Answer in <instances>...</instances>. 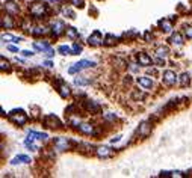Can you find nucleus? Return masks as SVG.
Instances as JSON below:
<instances>
[{
	"instance_id": "nucleus-1",
	"label": "nucleus",
	"mask_w": 192,
	"mask_h": 178,
	"mask_svg": "<svg viewBox=\"0 0 192 178\" xmlns=\"http://www.w3.org/2000/svg\"><path fill=\"white\" fill-rule=\"evenodd\" d=\"M96 65V62H91V60H80L77 64H74V67H71L68 69V73L70 74H74V73H77V71H82V69H85V68H89V67H94Z\"/></svg>"
},
{
	"instance_id": "nucleus-2",
	"label": "nucleus",
	"mask_w": 192,
	"mask_h": 178,
	"mask_svg": "<svg viewBox=\"0 0 192 178\" xmlns=\"http://www.w3.org/2000/svg\"><path fill=\"white\" fill-rule=\"evenodd\" d=\"M45 12H47V9H45V5H43V3H35L30 6V14L36 18L43 17Z\"/></svg>"
},
{
	"instance_id": "nucleus-3",
	"label": "nucleus",
	"mask_w": 192,
	"mask_h": 178,
	"mask_svg": "<svg viewBox=\"0 0 192 178\" xmlns=\"http://www.w3.org/2000/svg\"><path fill=\"white\" fill-rule=\"evenodd\" d=\"M11 119L15 122V124H24L27 121V116L23 113V110H14L12 113H11Z\"/></svg>"
},
{
	"instance_id": "nucleus-4",
	"label": "nucleus",
	"mask_w": 192,
	"mask_h": 178,
	"mask_svg": "<svg viewBox=\"0 0 192 178\" xmlns=\"http://www.w3.org/2000/svg\"><path fill=\"white\" fill-rule=\"evenodd\" d=\"M88 43H89V45H92V47H97V45H100V44H105V41H103L100 32H94V33L88 38Z\"/></svg>"
},
{
	"instance_id": "nucleus-5",
	"label": "nucleus",
	"mask_w": 192,
	"mask_h": 178,
	"mask_svg": "<svg viewBox=\"0 0 192 178\" xmlns=\"http://www.w3.org/2000/svg\"><path fill=\"white\" fill-rule=\"evenodd\" d=\"M175 80H177V76H175L174 71H171V69H168V71H165L163 73V82H165L168 86L174 85Z\"/></svg>"
},
{
	"instance_id": "nucleus-6",
	"label": "nucleus",
	"mask_w": 192,
	"mask_h": 178,
	"mask_svg": "<svg viewBox=\"0 0 192 178\" xmlns=\"http://www.w3.org/2000/svg\"><path fill=\"white\" fill-rule=\"evenodd\" d=\"M45 125L47 127H52V128H59L61 127V121L56 118V116H53V115H49L47 118H45Z\"/></svg>"
},
{
	"instance_id": "nucleus-7",
	"label": "nucleus",
	"mask_w": 192,
	"mask_h": 178,
	"mask_svg": "<svg viewBox=\"0 0 192 178\" xmlns=\"http://www.w3.org/2000/svg\"><path fill=\"white\" fill-rule=\"evenodd\" d=\"M68 140H67V137H58V139H54V146H56V150H59V151H64V150H67L68 148Z\"/></svg>"
},
{
	"instance_id": "nucleus-8",
	"label": "nucleus",
	"mask_w": 192,
	"mask_h": 178,
	"mask_svg": "<svg viewBox=\"0 0 192 178\" xmlns=\"http://www.w3.org/2000/svg\"><path fill=\"white\" fill-rule=\"evenodd\" d=\"M64 29H65V26L62 21H54L52 24V30H53V35L54 36H59V35L64 32Z\"/></svg>"
},
{
	"instance_id": "nucleus-9",
	"label": "nucleus",
	"mask_w": 192,
	"mask_h": 178,
	"mask_svg": "<svg viewBox=\"0 0 192 178\" xmlns=\"http://www.w3.org/2000/svg\"><path fill=\"white\" fill-rule=\"evenodd\" d=\"M85 109L88 112H91V113H97L100 110V106L96 101H85Z\"/></svg>"
},
{
	"instance_id": "nucleus-10",
	"label": "nucleus",
	"mask_w": 192,
	"mask_h": 178,
	"mask_svg": "<svg viewBox=\"0 0 192 178\" xmlns=\"http://www.w3.org/2000/svg\"><path fill=\"white\" fill-rule=\"evenodd\" d=\"M138 60H139V65H142V67H148L151 64L150 56H147L145 53H138Z\"/></svg>"
},
{
	"instance_id": "nucleus-11",
	"label": "nucleus",
	"mask_w": 192,
	"mask_h": 178,
	"mask_svg": "<svg viewBox=\"0 0 192 178\" xmlns=\"http://www.w3.org/2000/svg\"><path fill=\"white\" fill-rule=\"evenodd\" d=\"M58 91L61 94V97H68V95H70V88H68V85H65L64 82H59Z\"/></svg>"
},
{
	"instance_id": "nucleus-12",
	"label": "nucleus",
	"mask_w": 192,
	"mask_h": 178,
	"mask_svg": "<svg viewBox=\"0 0 192 178\" xmlns=\"http://www.w3.org/2000/svg\"><path fill=\"white\" fill-rule=\"evenodd\" d=\"M79 130H80L82 133H85V135H96L94 127H92L91 124H82V125H79Z\"/></svg>"
},
{
	"instance_id": "nucleus-13",
	"label": "nucleus",
	"mask_w": 192,
	"mask_h": 178,
	"mask_svg": "<svg viewBox=\"0 0 192 178\" xmlns=\"http://www.w3.org/2000/svg\"><path fill=\"white\" fill-rule=\"evenodd\" d=\"M138 83H139L142 88H145V89H148V88L153 86V82H151V79H148V77H139V79H138Z\"/></svg>"
},
{
	"instance_id": "nucleus-14",
	"label": "nucleus",
	"mask_w": 192,
	"mask_h": 178,
	"mask_svg": "<svg viewBox=\"0 0 192 178\" xmlns=\"http://www.w3.org/2000/svg\"><path fill=\"white\" fill-rule=\"evenodd\" d=\"M112 154V151L107 148V146H100V148H97V155L98 157H109Z\"/></svg>"
},
{
	"instance_id": "nucleus-15",
	"label": "nucleus",
	"mask_w": 192,
	"mask_h": 178,
	"mask_svg": "<svg viewBox=\"0 0 192 178\" xmlns=\"http://www.w3.org/2000/svg\"><path fill=\"white\" fill-rule=\"evenodd\" d=\"M29 140H34V139H41V140H45L47 139V135L45 133H35V131H29Z\"/></svg>"
},
{
	"instance_id": "nucleus-16",
	"label": "nucleus",
	"mask_w": 192,
	"mask_h": 178,
	"mask_svg": "<svg viewBox=\"0 0 192 178\" xmlns=\"http://www.w3.org/2000/svg\"><path fill=\"white\" fill-rule=\"evenodd\" d=\"M169 41H171V44H174V45H182L183 44V38H182L180 33H174L169 38Z\"/></svg>"
},
{
	"instance_id": "nucleus-17",
	"label": "nucleus",
	"mask_w": 192,
	"mask_h": 178,
	"mask_svg": "<svg viewBox=\"0 0 192 178\" xmlns=\"http://www.w3.org/2000/svg\"><path fill=\"white\" fill-rule=\"evenodd\" d=\"M159 26H160V29H162L163 32H169V30L173 29V24H171L169 20H162V21L159 23Z\"/></svg>"
},
{
	"instance_id": "nucleus-18",
	"label": "nucleus",
	"mask_w": 192,
	"mask_h": 178,
	"mask_svg": "<svg viewBox=\"0 0 192 178\" xmlns=\"http://www.w3.org/2000/svg\"><path fill=\"white\" fill-rule=\"evenodd\" d=\"M11 163H12V165H18V163H30V159H29L27 155H17Z\"/></svg>"
},
{
	"instance_id": "nucleus-19",
	"label": "nucleus",
	"mask_w": 192,
	"mask_h": 178,
	"mask_svg": "<svg viewBox=\"0 0 192 178\" xmlns=\"http://www.w3.org/2000/svg\"><path fill=\"white\" fill-rule=\"evenodd\" d=\"M5 8H6V11H8L9 14H17L18 12V6L14 2H8V3L5 5Z\"/></svg>"
},
{
	"instance_id": "nucleus-20",
	"label": "nucleus",
	"mask_w": 192,
	"mask_h": 178,
	"mask_svg": "<svg viewBox=\"0 0 192 178\" xmlns=\"http://www.w3.org/2000/svg\"><path fill=\"white\" fill-rule=\"evenodd\" d=\"M168 53H169V50H168V47H165V45H160V47L156 50L157 58H165Z\"/></svg>"
},
{
	"instance_id": "nucleus-21",
	"label": "nucleus",
	"mask_w": 192,
	"mask_h": 178,
	"mask_svg": "<svg viewBox=\"0 0 192 178\" xmlns=\"http://www.w3.org/2000/svg\"><path fill=\"white\" fill-rule=\"evenodd\" d=\"M2 26H3V27H8V29H11V27L14 26V23H12V20H11L9 15H5V17L2 18Z\"/></svg>"
},
{
	"instance_id": "nucleus-22",
	"label": "nucleus",
	"mask_w": 192,
	"mask_h": 178,
	"mask_svg": "<svg viewBox=\"0 0 192 178\" xmlns=\"http://www.w3.org/2000/svg\"><path fill=\"white\" fill-rule=\"evenodd\" d=\"M2 39L3 41H12V43H20L21 41V38H15V36H12V35H9V33L2 35Z\"/></svg>"
},
{
	"instance_id": "nucleus-23",
	"label": "nucleus",
	"mask_w": 192,
	"mask_h": 178,
	"mask_svg": "<svg viewBox=\"0 0 192 178\" xmlns=\"http://www.w3.org/2000/svg\"><path fill=\"white\" fill-rule=\"evenodd\" d=\"M65 32H67V35L70 36L71 39H76V38H79L77 30H76L74 27H67V30H65Z\"/></svg>"
},
{
	"instance_id": "nucleus-24",
	"label": "nucleus",
	"mask_w": 192,
	"mask_h": 178,
	"mask_svg": "<svg viewBox=\"0 0 192 178\" xmlns=\"http://www.w3.org/2000/svg\"><path fill=\"white\" fill-rule=\"evenodd\" d=\"M188 83H189V74H188V73H183V74L180 76V85L186 86Z\"/></svg>"
},
{
	"instance_id": "nucleus-25",
	"label": "nucleus",
	"mask_w": 192,
	"mask_h": 178,
	"mask_svg": "<svg viewBox=\"0 0 192 178\" xmlns=\"http://www.w3.org/2000/svg\"><path fill=\"white\" fill-rule=\"evenodd\" d=\"M71 51L73 50H71L68 45H61V47H59V53H61V54H73Z\"/></svg>"
},
{
	"instance_id": "nucleus-26",
	"label": "nucleus",
	"mask_w": 192,
	"mask_h": 178,
	"mask_svg": "<svg viewBox=\"0 0 192 178\" xmlns=\"http://www.w3.org/2000/svg\"><path fill=\"white\" fill-rule=\"evenodd\" d=\"M115 43H117V38H114L112 35H107V36H106V39H105L106 45H114Z\"/></svg>"
},
{
	"instance_id": "nucleus-27",
	"label": "nucleus",
	"mask_w": 192,
	"mask_h": 178,
	"mask_svg": "<svg viewBox=\"0 0 192 178\" xmlns=\"http://www.w3.org/2000/svg\"><path fill=\"white\" fill-rule=\"evenodd\" d=\"M148 130H150V127H148V124H147V122L141 124V135H142V136L148 135Z\"/></svg>"
},
{
	"instance_id": "nucleus-28",
	"label": "nucleus",
	"mask_w": 192,
	"mask_h": 178,
	"mask_svg": "<svg viewBox=\"0 0 192 178\" xmlns=\"http://www.w3.org/2000/svg\"><path fill=\"white\" fill-rule=\"evenodd\" d=\"M34 47H35V48H38V50H47V48H49V44H45V43H35V44H34Z\"/></svg>"
},
{
	"instance_id": "nucleus-29",
	"label": "nucleus",
	"mask_w": 192,
	"mask_h": 178,
	"mask_svg": "<svg viewBox=\"0 0 192 178\" xmlns=\"http://www.w3.org/2000/svg\"><path fill=\"white\" fill-rule=\"evenodd\" d=\"M74 82H76V85H80V86L88 85V83H89V80H88V79H82V77H77Z\"/></svg>"
},
{
	"instance_id": "nucleus-30",
	"label": "nucleus",
	"mask_w": 192,
	"mask_h": 178,
	"mask_svg": "<svg viewBox=\"0 0 192 178\" xmlns=\"http://www.w3.org/2000/svg\"><path fill=\"white\" fill-rule=\"evenodd\" d=\"M47 32H49V30H47L45 27H36V30H34L35 35H45Z\"/></svg>"
},
{
	"instance_id": "nucleus-31",
	"label": "nucleus",
	"mask_w": 192,
	"mask_h": 178,
	"mask_svg": "<svg viewBox=\"0 0 192 178\" xmlns=\"http://www.w3.org/2000/svg\"><path fill=\"white\" fill-rule=\"evenodd\" d=\"M184 35L189 38V39H192V27L191 26H188V27H184Z\"/></svg>"
},
{
	"instance_id": "nucleus-32",
	"label": "nucleus",
	"mask_w": 192,
	"mask_h": 178,
	"mask_svg": "<svg viewBox=\"0 0 192 178\" xmlns=\"http://www.w3.org/2000/svg\"><path fill=\"white\" fill-rule=\"evenodd\" d=\"M80 51H82V47H80L79 44H74V45H73V54H79Z\"/></svg>"
},
{
	"instance_id": "nucleus-33",
	"label": "nucleus",
	"mask_w": 192,
	"mask_h": 178,
	"mask_svg": "<svg viewBox=\"0 0 192 178\" xmlns=\"http://www.w3.org/2000/svg\"><path fill=\"white\" fill-rule=\"evenodd\" d=\"M73 2V5L74 6H77V8H83V0H71Z\"/></svg>"
},
{
	"instance_id": "nucleus-34",
	"label": "nucleus",
	"mask_w": 192,
	"mask_h": 178,
	"mask_svg": "<svg viewBox=\"0 0 192 178\" xmlns=\"http://www.w3.org/2000/svg\"><path fill=\"white\" fill-rule=\"evenodd\" d=\"M2 69H9V64L5 62V59L2 58Z\"/></svg>"
},
{
	"instance_id": "nucleus-35",
	"label": "nucleus",
	"mask_w": 192,
	"mask_h": 178,
	"mask_svg": "<svg viewBox=\"0 0 192 178\" xmlns=\"http://www.w3.org/2000/svg\"><path fill=\"white\" fill-rule=\"evenodd\" d=\"M64 14H65V15H70V18H74V14H73V12H71L70 9H64Z\"/></svg>"
},
{
	"instance_id": "nucleus-36",
	"label": "nucleus",
	"mask_w": 192,
	"mask_h": 178,
	"mask_svg": "<svg viewBox=\"0 0 192 178\" xmlns=\"http://www.w3.org/2000/svg\"><path fill=\"white\" fill-rule=\"evenodd\" d=\"M53 54H54V51H53L52 48H47V50H45V56H47V58H52Z\"/></svg>"
},
{
	"instance_id": "nucleus-37",
	"label": "nucleus",
	"mask_w": 192,
	"mask_h": 178,
	"mask_svg": "<svg viewBox=\"0 0 192 178\" xmlns=\"http://www.w3.org/2000/svg\"><path fill=\"white\" fill-rule=\"evenodd\" d=\"M133 97H135V98H139V100H141V98H144V94L135 92V94H133Z\"/></svg>"
},
{
	"instance_id": "nucleus-38",
	"label": "nucleus",
	"mask_w": 192,
	"mask_h": 178,
	"mask_svg": "<svg viewBox=\"0 0 192 178\" xmlns=\"http://www.w3.org/2000/svg\"><path fill=\"white\" fill-rule=\"evenodd\" d=\"M8 48L11 51H18V48H17V47H14V45H8Z\"/></svg>"
},
{
	"instance_id": "nucleus-39",
	"label": "nucleus",
	"mask_w": 192,
	"mask_h": 178,
	"mask_svg": "<svg viewBox=\"0 0 192 178\" xmlns=\"http://www.w3.org/2000/svg\"><path fill=\"white\" fill-rule=\"evenodd\" d=\"M23 54H24V56H32L34 53H30V51H23Z\"/></svg>"
},
{
	"instance_id": "nucleus-40",
	"label": "nucleus",
	"mask_w": 192,
	"mask_h": 178,
	"mask_svg": "<svg viewBox=\"0 0 192 178\" xmlns=\"http://www.w3.org/2000/svg\"><path fill=\"white\" fill-rule=\"evenodd\" d=\"M50 2H56V0H50Z\"/></svg>"
}]
</instances>
